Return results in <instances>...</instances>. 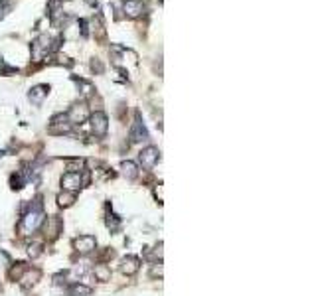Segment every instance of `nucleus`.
I'll use <instances>...</instances> for the list:
<instances>
[{
    "mask_svg": "<svg viewBox=\"0 0 316 296\" xmlns=\"http://www.w3.org/2000/svg\"><path fill=\"white\" fill-rule=\"evenodd\" d=\"M28 255H30L32 259H38V257L42 255V245H40V243H30V245H28Z\"/></svg>",
    "mask_w": 316,
    "mask_h": 296,
    "instance_id": "nucleus-18",
    "label": "nucleus"
},
{
    "mask_svg": "<svg viewBox=\"0 0 316 296\" xmlns=\"http://www.w3.org/2000/svg\"><path fill=\"white\" fill-rule=\"evenodd\" d=\"M73 201H75V192H61L57 196V203L61 207H69V205H73Z\"/></svg>",
    "mask_w": 316,
    "mask_h": 296,
    "instance_id": "nucleus-17",
    "label": "nucleus"
},
{
    "mask_svg": "<svg viewBox=\"0 0 316 296\" xmlns=\"http://www.w3.org/2000/svg\"><path fill=\"white\" fill-rule=\"evenodd\" d=\"M73 245H75V251H77L79 255H89L91 251H95L97 241H95V237H91V235H81V237L75 239Z\"/></svg>",
    "mask_w": 316,
    "mask_h": 296,
    "instance_id": "nucleus-7",
    "label": "nucleus"
},
{
    "mask_svg": "<svg viewBox=\"0 0 316 296\" xmlns=\"http://www.w3.org/2000/svg\"><path fill=\"white\" fill-rule=\"evenodd\" d=\"M123 12L129 18H139L145 12V4L141 0H125L123 2Z\"/></svg>",
    "mask_w": 316,
    "mask_h": 296,
    "instance_id": "nucleus-10",
    "label": "nucleus"
},
{
    "mask_svg": "<svg viewBox=\"0 0 316 296\" xmlns=\"http://www.w3.org/2000/svg\"><path fill=\"white\" fill-rule=\"evenodd\" d=\"M79 168H83V160H71L69 164H67V170L69 172H77ZM81 172V170H79Z\"/></svg>",
    "mask_w": 316,
    "mask_h": 296,
    "instance_id": "nucleus-19",
    "label": "nucleus"
},
{
    "mask_svg": "<svg viewBox=\"0 0 316 296\" xmlns=\"http://www.w3.org/2000/svg\"><path fill=\"white\" fill-rule=\"evenodd\" d=\"M38 279H40V273H38V271H28V269H26V275L20 277L22 287H30V285H34Z\"/></svg>",
    "mask_w": 316,
    "mask_h": 296,
    "instance_id": "nucleus-15",
    "label": "nucleus"
},
{
    "mask_svg": "<svg viewBox=\"0 0 316 296\" xmlns=\"http://www.w3.org/2000/svg\"><path fill=\"white\" fill-rule=\"evenodd\" d=\"M42 223H44V211H42V205L36 203V205H32V209L26 211V215L22 217V229H24L26 233H32V231H36Z\"/></svg>",
    "mask_w": 316,
    "mask_h": 296,
    "instance_id": "nucleus-2",
    "label": "nucleus"
},
{
    "mask_svg": "<svg viewBox=\"0 0 316 296\" xmlns=\"http://www.w3.org/2000/svg\"><path fill=\"white\" fill-rule=\"evenodd\" d=\"M151 137H149V131L147 127L141 123V117H137L135 125H133V131H131V141L133 143H147Z\"/></svg>",
    "mask_w": 316,
    "mask_h": 296,
    "instance_id": "nucleus-9",
    "label": "nucleus"
},
{
    "mask_svg": "<svg viewBox=\"0 0 316 296\" xmlns=\"http://www.w3.org/2000/svg\"><path fill=\"white\" fill-rule=\"evenodd\" d=\"M83 176L81 172H67L63 178H61V186L65 192H77L79 188H83Z\"/></svg>",
    "mask_w": 316,
    "mask_h": 296,
    "instance_id": "nucleus-5",
    "label": "nucleus"
},
{
    "mask_svg": "<svg viewBox=\"0 0 316 296\" xmlns=\"http://www.w3.org/2000/svg\"><path fill=\"white\" fill-rule=\"evenodd\" d=\"M139 267H141V263H139V259L137 257H125L123 259V273L125 275H135L137 271H139Z\"/></svg>",
    "mask_w": 316,
    "mask_h": 296,
    "instance_id": "nucleus-12",
    "label": "nucleus"
},
{
    "mask_svg": "<svg viewBox=\"0 0 316 296\" xmlns=\"http://www.w3.org/2000/svg\"><path fill=\"white\" fill-rule=\"evenodd\" d=\"M55 48H57V40H53L52 36H48V34H42V36H38L32 42V55H34L36 61H40Z\"/></svg>",
    "mask_w": 316,
    "mask_h": 296,
    "instance_id": "nucleus-1",
    "label": "nucleus"
},
{
    "mask_svg": "<svg viewBox=\"0 0 316 296\" xmlns=\"http://www.w3.org/2000/svg\"><path fill=\"white\" fill-rule=\"evenodd\" d=\"M93 273H95V277H97V281H109L111 279V269L107 267V265H95V269H93Z\"/></svg>",
    "mask_w": 316,
    "mask_h": 296,
    "instance_id": "nucleus-16",
    "label": "nucleus"
},
{
    "mask_svg": "<svg viewBox=\"0 0 316 296\" xmlns=\"http://www.w3.org/2000/svg\"><path fill=\"white\" fill-rule=\"evenodd\" d=\"M50 131L53 135H67L71 131V123L67 121L65 115H57L52 119V125H50Z\"/></svg>",
    "mask_w": 316,
    "mask_h": 296,
    "instance_id": "nucleus-8",
    "label": "nucleus"
},
{
    "mask_svg": "<svg viewBox=\"0 0 316 296\" xmlns=\"http://www.w3.org/2000/svg\"><path fill=\"white\" fill-rule=\"evenodd\" d=\"M158 158H160V152H158V148L155 147L145 148V150H141V154H139V162L143 164V168H153L158 162Z\"/></svg>",
    "mask_w": 316,
    "mask_h": 296,
    "instance_id": "nucleus-6",
    "label": "nucleus"
},
{
    "mask_svg": "<svg viewBox=\"0 0 316 296\" xmlns=\"http://www.w3.org/2000/svg\"><path fill=\"white\" fill-rule=\"evenodd\" d=\"M67 121L71 123V125H81V123H85L87 119H89V107H87V103H75L69 111H67Z\"/></svg>",
    "mask_w": 316,
    "mask_h": 296,
    "instance_id": "nucleus-3",
    "label": "nucleus"
},
{
    "mask_svg": "<svg viewBox=\"0 0 316 296\" xmlns=\"http://www.w3.org/2000/svg\"><path fill=\"white\" fill-rule=\"evenodd\" d=\"M48 93H50V87H48V85H36V87L30 89L28 99H30V103H34V105H42L44 99L48 97Z\"/></svg>",
    "mask_w": 316,
    "mask_h": 296,
    "instance_id": "nucleus-11",
    "label": "nucleus"
},
{
    "mask_svg": "<svg viewBox=\"0 0 316 296\" xmlns=\"http://www.w3.org/2000/svg\"><path fill=\"white\" fill-rule=\"evenodd\" d=\"M67 295H69V296H91V295H93V291H91L87 285L75 283V285H71V287H69Z\"/></svg>",
    "mask_w": 316,
    "mask_h": 296,
    "instance_id": "nucleus-13",
    "label": "nucleus"
},
{
    "mask_svg": "<svg viewBox=\"0 0 316 296\" xmlns=\"http://www.w3.org/2000/svg\"><path fill=\"white\" fill-rule=\"evenodd\" d=\"M121 168H123V174H125L129 180H135V178L139 176V168H137V164H135V162H131V160L123 162V164H121Z\"/></svg>",
    "mask_w": 316,
    "mask_h": 296,
    "instance_id": "nucleus-14",
    "label": "nucleus"
},
{
    "mask_svg": "<svg viewBox=\"0 0 316 296\" xmlns=\"http://www.w3.org/2000/svg\"><path fill=\"white\" fill-rule=\"evenodd\" d=\"M89 121H91V131L95 137H105L107 131H109V121H107V115L103 111H95L93 115H89Z\"/></svg>",
    "mask_w": 316,
    "mask_h": 296,
    "instance_id": "nucleus-4",
    "label": "nucleus"
}]
</instances>
